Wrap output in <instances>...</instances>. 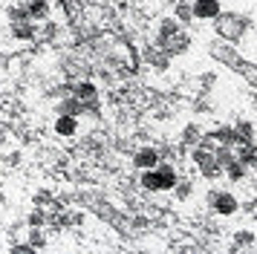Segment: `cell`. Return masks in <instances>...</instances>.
Wrapping results in <instances>:
<instances>
[{"label": "cell", "instance_id": "6da1fadb", "mask_svg": "<svg viewBox=\"0 0 257 254\" xmlns=\"http://www.w3.org/2000/svg\"><path fill=\"white\" fill-rule=\"evenodd\" d=\"M142 185L148 191H171L176 185L174 168H148V173L142 176Z\"/></svg>", "mask_w": 257, "mask_h": 254}, {"label": "cell", "instance_id": "7a4b0ae2", "mask_svg": "<svg viewBox=\"0 0 257 254\" xmlns=\"http://www.w3.org/2000/svg\"><path fill=\"white\" fill-rule=\"evenodd\" d=\"M214 211H217L220 217H228V214L237 211V199L228 196V194H217V196H214Z\"/></svg>", "mask_w": 257, "mask_h": 254}, {"label": "cell", "instance_id": "3957f363", "mask_svg": "<svg viewBox=\"0 0 257 254\" xmlns=\"http://www.w3.org/2000/svg\"><path fill=\"white\" fill-rule=\"evenodd\" d=\"M191 9H194L197 18H217V15H220V3H217V0H197Z\"/></svg>", "mask_w": 257, "mask_h": 254}, {"label": "cell", "instance_id": "277c9868", "mask_svg": "<svg viewBox=\"0 0 257 254\" xmlns=\"http://www.w3.org/2000/svg\"><path fill=\"white\" fill-rule=\"evenodd\" d=\"M75 127H78V121H75L72 115H61L58 121H55V130H58L61 136H72V133H75Z\"/></svg>", "mask_w": 257, "mask_h": 254}, {"label": "cell", "instance_id": "5b68a950", "mask_svg": "<svg viewBox=\"0 0 257 254\" xmlns=\"http://www.w3.org/2000/svg\"><path fill=\"white\" fill-rule=\"evenodd\" d=\"M156 159H159L156 150H139V153H136V165H139V168H153Z\"/></svg>", "mask_w": 257, "mask_h": 254}, {"label": "cell", "instance_id": "8992f818", "mask_svg": "<svg viewBox=\"0 0 257 254\" xmlns=\"http://www.w3.org/2000/svg\"><path fill=\"white\" fill-rule=\"evenodd\" d=\"M191 15H194V9H191L188 3H179V6H176V18H179V21H191Z\"/></svg>", "mask_w": 257, "mask_h": 254}, {"label": "cell", "instance_id": "52a82bcc", "mask_svg": "<svg viewBox=\"0 0 257 254\" xmlns=\"http://www.w3.org/2000/svg\"><path fill=\"white\" fill-rule=\"evenodd\" d=\"M29 240L35 242L38 248H41V245H47V237H44V231H29Z\"/></svg>", "mask_w": 257, "mask_h": 254}, {"label": "cell", "instance_id": "ba28073f", "mask_svg": "<svg viewBox=\"0 0 257 254\" xmlns=\"http://www.w3.org/2000/svg\"><path fill=\"white\" fill-rule=\"evenodd\" d=\"M78 95H84V98H93L95 87H93V84H81V87H78Z\"/></svg>", "mask_w": 257, "mask_h": 254}, {"label": "cell", "instance_id": "9c48e42d", "mask_svg": "<svg viewBox=\"0 0 257 254\" xmlns=\"http://www.w3.org/2000/svg\"><path fill=\"white\" fill-rule=\"evenodd\" d=\"M197 136H199V130H197V124H191L185 130V142H197Z\"/></svg>", "mask_w": 257, "mask_h": 254}, {"label": "cell", "instance_id": "30bf717a", "mask_svg": "<svg viewBox=\"0 0 257 254\" xmlns=\"http://www.w3.org/2000/svg\"><path fill=\"white\" fill-rule=\"evenodd\" d=\"M237 240L243 242V245H248V242H254V234H248V231H240V234H237Z\"/></svg>", "mask_w": 257, "mask_h": 254}, {"label": "cell", "instance_id": "8fae6325", "mask_svg": "<svg viewBox=\"0 0 257 254\" xmlns=\"http://www.w3.org/2000/svg\"><path fill=\"white\" fill-rule=\"evenodd\" d=\"M176 194H179V196H188V194H191V185H179V188H176Z\"/></svg>", "mask_w": 257, "mask_h": 254}, {"label": "cell", "instance_id": "7c38bea8", "mask_svg": "<svg viewBox=\"0 0 257 254\" xmlns=\"http://www.w3.org/2000/svg\"><path fill=\"white\" fill-rule=\"evenodd\" d=\"M254 219H257V214H254Z\"/></svg>", "mask_w": 257, "mask_h": 254}]
</instances>
